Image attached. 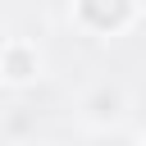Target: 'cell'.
<instances>
[{"instance_id": "6da1fadb", "label": "cell", "mask_w": 146, "mask_h": 146, "mask_svg": "<svg viewBox=\"0 0 146 146\" xmlns=\"http://www.w3.org/2000/svg\"><path fill=\"white\" fill-rule=\"evenodd\" d=\"M141 0H73V23L87 36H119L137 23Z\"/></svg>"}, {"instance_id": "7a4b0ae2", "label": "cell", "mask_w": 146, "mask_h": 146, "mask_svg": "<svg viewBox=\"0 0 146 146\" xmlns=\"http://www.w3.org/2000/svg\"><path fill=\"white\" fill-rule=\"evenodd\" d=\"M41 68H46V55H41L36 41L9 36V41L0 46V82H9V87H32V82L41 78Z\"/></svg>"}, {"instance_id": "3957f363", "label": "cell", "mask_w": 146, "mask_h": 146, "mask_svg": "<svg viewBox=\"0 0 146 146\" xmlns=\"http://www.w3.org/2000/svg\"><path fill=\"white\" fill-rule=\"evenodd\" d=\"M123 110H128V96H123V87H114V82L91 87L87 100H82V119H87L91 128H110V123H119Z\"/></svg>"}, {"instance_id": "277c9868", "label": "cell", "mask_w": 146, "mask_h": 146, "mask_svg": "<svg viewBox=\"0 0 146 146\" xmlns=\"http://www.w3.org/2000/svg\"><path fill=\"white\" fill-rule=\"evenodd\" d=\"M9 146H41V141H9Z\"/></svg>"}]
</instances>
